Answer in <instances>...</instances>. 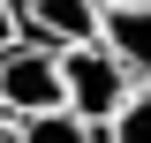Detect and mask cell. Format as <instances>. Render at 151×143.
Instances as JSON below:
<instances>
[{
  "mask_svg": "<svg viewBox=\"0 0 151 143\" xmlns=\"http://www.w3.org/2000/svg\"><path fill=\"white\" fill-rule=\"evenodd\" d=\"M53 68H60V106L83 113V121H113V106L136 90V75L98 45V38H76V45H53Z\"/></svg>",
  "mask_w": 151,
  "mask_h": 143,
  "instance_id": "1",
  "label": "cell"
},
{
  "mask_svg": "<svg viewBox=\"0 0 151 143\" xmlns=\"http://www.w3.org/2000/svg\"><path fill=\"white\" fill-rule=\"evenodd\" d=\"M53 106H60L53 45H38V38L0 45V121H30V113H53Z\"/></svg>",
  "mask_w": 151,
  "mask_h": 143,
  "instance_id": "2",
  "label": "cell"
},
{
  "mask_svg": "<svg viewBox=\"0 0 151 143\" xmlns=\"http://www.w3.org/2000/svg\"><path fill=\"white\" fill-rule=\"evenodd\" d=\"M98 45L136 83H151V0H98Z\"/></svg>",
  "mask_w": 151,
  "mask_h": 143,
  "instance_id": "3",
  "label": "cell"
},
{
  "mask_svg": "<svg viewBox=\"0 0 151 143\" xmlns=\"http://www.w3.org/2000/svg\"><path fill=\"white\" fill-rule=\"evenodd\" d=\"M15 8V30L38 45H76V38H98V0H8Z\"/></svg>",
  "mask_w": 151,
  "mask_h": 143,
  "instance_id": "4",
  "label": "cell"
},
{
  "mask_svg": "<svg viewBox=\"0 0 151 143\" xmlns=\"http://www.w3.org/2000/svg\"><path fill=\"white\" fill-rule=\"evenodd\" d=\"M15 143H106V121H83V113L53 106V113H30V121H8Z\"/></svg>",
  "mask_w": 151,
  "mask_h": 143,
  "instance_id": "5",
  "label": "cell"
},
{
  "mask_svg": "<svg viewBox=\"0 0 151 143\" xmlns=\"http://www.w3.org/2000/svg\"><path fill=\"white\" fill-rule=\"evenodd\" d=\"M106 143H151V83H136L106 121Z\"/></svg>",
  "mask_w": 151,
  "mask_h": 143,
  "instance_id": "6",
  "label": "cell"
},
{
  "mask_svg": "<svg viewBox=\"0 0 151 143\" xmlns=\"http://www.w3.org/2000/svg\"><path fill=\"white\" fill-rule=\"evenodd\" d=\"M15 38H23V30H15V8L0 0V45H15Z\"/></svg>",
  "mask_w": 151,
  "mask_h": 143,
  "instance_id": "7",
  "label": "cell"
},
{
  "mask_svg": "<svg viewBox=\"0 0 151 143\" xmlns=\"http://www.w3.org/2000/svg\"><path fill=\"white\" fill-rule=\"evenodd\" d=\"M0 143H15V128H8V121H0Z\"/></svg>",
  "mask_w": 151,
  "mask_h": 143,
  "instance_id": "8",
  "label": "cell"
}]
</instances>
